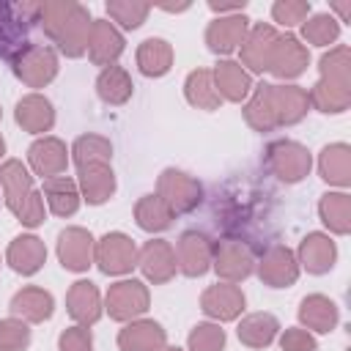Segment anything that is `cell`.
<instances>
[{"instance_id": "6da1fadb", "label": "cell", "mask_w": 351, "mask_h": 351, "mask_svg": "<svg viewBox=\"0 0 351 351\" xmlns=\"http://www.w3.org/2000/svg\"><path fill=\"white\" fill-rule=\"evenodd\" d=\"M38 22H44V30L49 38L71 58L85 52L90 16L77 3H38Z\"/></svg>"}, {"instance_id": "7a4b0ae2", "label": "cell", "mask_w": 351, "mask_h": 351, "mask_svg": "<svg viewBox=\"0 0 351 351\" xmlns=\"http://www.w3.org/2000/svg\"><path fill=\"white\" fill-rule=\"evenodd\" d=\"M321 71L324 80L315 85L310 96L324 112H340L348 104V49L337 47L335 52L324 55Z\"/></svg>"}, {"instance_id": "3957f363", "label": "cell", "mask_w": 351, "mask_h": 351, "mask_svg": "<svg viewBox=\"0 0 351 351\" xmlns=\"http://www.w3.org/2000/svg\"><path fill=\"white\" fill-rule=\"evenodd\" d=\"M0 181L5 186L8 208L25 222V225H38L44 219V203L36 192H30V176L22 167V162H5L0 167Z\"/></svg>"}, {"instance_id": "277c9868", "label": "cell", "mask_w": 351, "mask_h": 351, "mask_svg": "<svg viewBox=\"0 0 351 351\" xmlns=\"http://www.w3.org/2000/svg\"><path fill=\"white\" fill-rule=\"evenodd\" d=\"M27 22H38V3H3L0 0V58H14L27 47Z\"/></svg>"}, {"instance_id": "5b68a950", "label": "cell", "mask_w": 351, "mask_h": 351, "mask_svg": "<svg viewBox=\"0 0 351 351\" xmlns=\"http://www.w3.org/2000/svg\"><path fill=\"white\" fill-rule=\"evenodd\" d=\"M16 66V77L19 80H25L27 85H33V88H38V85H44V82H49L52 77H55V71H58V60H55V52L52 49H47V47H25L19 55H16V60H14Z\"/></svg>"}, {"instance_id": "8992f818", "label": "cell", "mask_w": 351, "mask_h": 351, "mask_svg": "<svg viewBox=\"0 0 351 351\" xmlns=\"http://www.w3.org/2000/svg\"><path fill=\"white\" fill-rule=\"evenodd\" d=\"M134 255H137L134 244L123 233H107L96 250V261H99L101 271H107V274L129 271L134 266Z\"/></svg>"}, {"instance_id": "52a82bcc", "label": "cell", "mask_w": 351, "mask_h": 351, "mask_svg": "<svg viewBox=\"0 0 351 351\" xmlns=\"http://www.w3.org/2000/svg\"><path fill=\"white\" fill-rule=\"evenodd\" d=\"M159 192H162V200L173 211H189L200 203V186L189 176L176 173V170H167L159 178Z\"/></svg>"}, {"instance_id": "ba28073f", "label": "cell", "mask_w": 351, "mask_h": 351, "mask_svg": "<svg viewBox=\"0 0 351 351\" xmlns=\"http://www.w3.org/2000/svg\"><path fill=\"white\" fill-rule=\"evenodd\" d=\"M148 307V293L137 280H123L107 291V310L112 318H132Z\"/></svg>"}, {"instance_id": "9c48e42d", "label": "cell", "mask_w": 351, "mask_h": 351, "mask_svg": "<svg viewBox=\"0 0 351 351\" xmlns=\"http://www.w3.org/2000/svg\"><path fill=\"white\" fill-rule=\"evenodd\" d=\"M88 55L93 63L104 66L110 60H115L123 49V38L121 33L107 22V19H93L90 22V30H88Z\"/></svg>"}, {"instance_id": "30bf717a", "label": "cell", "mask_w": 351, "mask_h": 351, "mask_svg": "<svg viewBox=\"0 0 351 351\" xmlns=\"http://www.w3.org/2000/svg\"><path fill=\"white\" fill-rule=\"evenodd\" d=\"M247 16L244 14H233V16H219L208 25L206 30V41L211 52H233L244 36H247Z\"/></svg>"}, {"instance_id": "8fae6325", "label": "cell", "mask_w": 351, "mask_h": 351, "mask_svg": "<svg viewBox=\"0 0 351 351\" xmlns=\"http://www.w3.org/2000/svg\"><path fill=\"white\" fill-rule=\"evenodd\" d=\"M274 44H277L274 27H269V25H255V27L244 36V41H241V58H244V63H247L252 71L269 69Z\"/></svg>"}, {"instance_id": "7c38bea8", "label": "cell", "mask_w": 351, "mask_h": 351, "mask_svg": "<svg viewBox=\"0 0 351 351\" xmlns=\"http://www.w3.org/2000/svg\"><path fill=\"white\" fill-rule=\"evenodd\" d=\"M269 162L285 181H299L310 170V154L296 143H274L269 148Z\"/></svg>"}, {"instance_id": "4fadbf2b", "label": "cell", "mask_w": 351, "mask_h": 351, "mask_svg": "<svg viewBox=\"0 0 351 351\" xmlns=\"http://www.w3.org/2000/svg\"><path fill=\"white\" fill-rule=\"evenodd\" d=\"M269 93V107L274 115V123H293L304 115L307 110V93L299 88H277V85H266Z\"/></svg>"}, {"instance_id": "5bb4252c", "label": "cell", "mask_w": 351, "mask_h": 351, "mask_svg": "<svg viewBox=\"0 0 351 351\" xmlns=\"http://www.w3.org/2000/svg\"><path fill=\"white\" fill-rule=\"evenodd\" d=\"M304 66H307V49L293 36H277L269 69L277 77H296V74H302Z\"/></svg>"}, {"instance_id": "9a60e30c", "label": "cell", "mask_w": 351, "mask_h": 351, "mask_svg": "<svg viewBox=\"0 0 351 351\" xmlns=\"http://www.w3.org/2000/svg\"><path fill=\"white\" fill-rule=\"evenodd\" d=\"M58 255H60L63 266L71 271L88 269L90 266V233H85L80 228L63 230L60 241H58Z\"/></svg>"}, {"instance_id": "2e32d148", "label": "cell", "mask_w": 351, "mask_h": 351, "mask_svg": "<svg viewBox=\"0 0 351 351\" xmlns=\"http://www.w3.org/2000/svg\"><path fill=\"white\" fill-rule=\"evenodd\" d=\"M140 266L154 282H165L176 271V252L167 241H148L140 252Z\"/></svg>"}, {"instance_id": "e0dca14e", "label": "cell", "mask_w": 351, "mask_h": 351, "mask_svg": "<svg viewBox=\"0 0 351 351\" xmlns=\"http://www.w3.org/2000/svg\"><path fill=\"white\" fill-rule=\"evenodd\" d=\"M241 307H244V296L236 285H214L203 293V310L219 321L236 318Z\"/></svg>"}, {"instance_id": "ac0fdd59", "label": "cell", "mask_w": 351, "mask_h": 351, "mask_svg": "<svg viewBox=\"0 0 351 351\" xmlns=\"http://www.w3.org/2000/svg\"><path fill=\"white\" fill-rule=\"evenodd\" d=\"M118 343L123 351H156L165 346V329L154 321H140L126 326L118 335Z\"/></svg>"}, {"instance_id": "d6986e66", "label": "cell", "mask_w": 351, "mask_h": 351, "mask_svg": "<svg viewBox=\"0 0 351 351\" xmlns=\"http://www.w3.org/2000/svg\"><path fill=\"white\" fill-rule=\"evenodd\" d=\"M178 258H181V266L189 277L195 274H203L211 263V247H208V239L200 236V233H184L181 241H178Z\"/></svg>"}, {"instance_id": "ffe728a7", "label": "cell", "mask_w": 351, "mask_h": 351, "mask_svg": "<svg viewBox=\"0 0 351 351\" xmlns=\"http://www.w3.org/2000/svg\"><path fill=\"white\" fill-rule=\"evenodd\" d=\"M44 258H47V250H44V244L36 236H19L8 247V263L16 271H22V274L38 271L41 263H44Z\"/></svg>"}, {"instance_id": "44dd1931", "label": "cell", "mask_w": 351, "mask_h": 351, "mask_svg": "<svg viewBox=\"0 0 351 351\" xmlns=\"http://www.w3.org/2000/svg\"><path fill=\"white\" fill-rule=\"evenodd\" d=\"M211 77H214L217 93L225 96V99L239 101V99L247 96V90H250V74H247L239 63H233V60L219 63V66L211 71Z\"/></svg>"}, {"instance_id": "7402d4cb", "label": "cell", "mask_w": 351, "mask_h": 351, "mask_svg": "<svg viewBox=\"0 0 351 351\" xmlns=\"http://www.w3.org/2000/svg\"><path fill=\"white\" fill-rule=\"evenodd\" d=\"M30 162H33L36 173L55 178V176L66 167V148H63V143L55 140V137L38 140V143L30 145Z\"/></svg>"}, {"instance_id": "603a6c76", "label": "cell", "mask_w": 351, "mask_h": 351, "mask_svg": "<svg viewBox=\"0 0 351 351\" xmlns=\"http://www.w3.org/2000/svg\"><path fill=\"white\" fill-rule=\"evenodd\" d=\"M261 280H266L271 288H282V285H291L296 280V263H293V255L282 247H274L263 263H261Z\"/></svg>"}, {"instance_id": "cb8c5ba5", "label": "cell", "mask_w": 351, "mask_h": 351, "mask_svg": "<svg viewBox=\"0 0 351 351\" xmlns=\"http://www.w3.org/2000/svg\"><path fill=\"white\" fill-rule=\"evenodd\" d=\"M170 63H173V49H170V44L165 38H148V41L140 44L137 66H140L143 74L159 77V74H165L170 69Z\"/></svg>"}, {"instance_id": "d4e9b609", "label": "cell", "mask_w": 351, "mask_h": 351, "mask_svg": "<svg viewBox=\"0 0 351 351\" xmlns=\"http://www.w3.org/2000/svg\"><path fill=\"white\" fill-rule=\"evenodd\" d=\"M69 313L71 318H77L80 324H93L99 318V291L93 288V282H74L69 291Z\"/></svg>"}, {"instance_id": "484cf974", "label": "cell", "mask_w": 351, "mask_h": 351, "mask_svg": "<svg viewBox=\"0 0 351 351\" xmlns=\"http://www.w3.org/2000/svg\"><path fill=\"white\" fill-rule=\"evenodd\" d=\"M16 121L30 129V132H47L55 121L52 115V104L41 96H25L19 104H16Z\"/></svg>"}, {"instance_id": "4316f807", "label": "cell", "mask_w": 351, "mask_h": 351, "mask_svg": "<svg viewBox=\"0 0 351 351\" xmlns=\"http://www.w3.org/2000/svg\"><path fill=\"white\" fill-rule=\"evenodd\" d=\"M80 181H82V189L88 195V203H101L115 189L112 170L107 165H85V167H80Z\"/></svg>"}, {"instance_id": "83f0119b", "label": "cell", "mask_w": 351, "mask_h": 351, "mask_svg": "<svg viewBox=\"0 0 351 351\" xmlns=\"http://www.w3.org/2000/svg\"><path fill=\"white\" fill-rule=\"evenodd\" d=\"M11 310L30 321H44L52 315V296L41 288H25L11 299Z\"/></svg>"}, {"instance_id": "f1b7e54d", "label": "cell", "mask_w": 351, "mask_h": 351, "mask_svg": "<svg viewBox=\"0 0 351 351\" xmlns=\"http://www.w3.org/2000/svg\"><path fill=\"white\" fill-rule=\"evenodd\" d=\"M99 96L110 104H123L132 96V80L121 66H107L96 80Z\"/></svg>"}, {"instance_id": "f546056e", "label": "cell", "mask_w": 351, "mask_h": 351, "mask_svg": "<svg viewBox=\"0 0 351 351\" xmlns=\"http://www.w3.org/2000/svg\"><path fill=\"white\" fill-rule=\"evenodd\" d=\"M302 261H304L307 271L321 274V271L332 269V263H335V244L326 236L313 233L302 241Z\"/></svg>"}, {"instance_id": "4dcf8cb0", "label": "cell", "mask_w": 351, "mask_h": 351, "mask_svg": "<svg viewBox=\"0 0 351 351\" xmlns=\"http://www.w3.org/2000/svg\"><path fill=\"white\" fill-rule=\"evenodd\" d=\"M44 192H47V200L52 206L55 214L66 217V214H74L77 206H80V195H77V186L66 178V176H55L44 184Z\"/></svg>"}, {"instance_id": "1f68e13d", "label": "cell", "mask_w": 351, "mask_h": 351, "mask_svg": "<svg viewBox=\"0 0 351 351\" xmlns=\"http://www.w3.org/2000/svg\"><path fill=\"white\" fill-rule=\"evenodd\" d=\"M299 315H302V321H304L307 326H313V329H318V332H329V329L337 324V310H335V304H332L329 299H324V296H310V299H304Z\"/></svg>"}, {"instance_id": "d6a6232c", "label": "cell", "mask_w": 351, "mask_h": 351, "mask_svg": "<svg viewBox=\"0 0 351 351\" xmlns=\"http://www.w3.org/2000/svg\"><path fill=\"white\" fill-rule=\"evenodd\" d=\"M274 332H277V321H274L271 315H266V313H255V315H250V318L239 326L241 343H247V346H252V348L269 346L271 337H274Z\"/></svg>"}, {"instance_id": "836d02e7", "label": "cell", "mask_w": 351, "mask_h": 351, "mask_svg": "<svg viewBox=\"0 0 351 351\" xmlns=\"http://www.w3.org/2000/svg\"><path fill=\"white\" fill-rule=\"evenodd\" d=\"M170 219H173V208L162 197L148 195V197H143L137 203V222H140V228H145V230H165L170 225Z\"/></svg>"}, {"instance_id": "e575fe53", "label": "cell", "mask_w": 351, "mask_h": 351, "mask_svg": "<svg viewBox=\"0 0 351 351\" xmlns=\"http://www.w3.org/2000/svg\"><path fill=\"white\" fill-rule=\"evenodd\" d=\"M186 96H189L192 104L206 107V110H214L219 104V99H222L217 93L214 82H211V71H203V69L189 74V80H186Z\"/></svg>"}, {"instance_id": "d590c367", "label": "cell", "mask_w": 351, "mask_h": 351, "mask_svg": "<svg viewBox=\"0 0 351 351\" xmlns=\"http://www.w3.org/2000/svg\"><path fill=\"white\" fill-rule=\"evenodd\" d=\"M217 271L228 280H239L250 271V258L241 244H222L217 247Z\"/></svg>"}, {"instance_id": "8d00e7d4", "label": "cell", "mask_w": 351, "mask_h": 351, "mask_svg": "<svg viewBox=\"0 0 351 351\" xmlns=\"http://www.w3.org/2000/svg\"><path fill=\"white\" fill-rule=\"evenodd\" d=\"M148 11H151L148 3H134V0H112V3H107V14L115 22H121L126 30L140 27L143 19L148 16Z\"/></svg>"}, {"instance_id": "74e56055", "label": "cell", "mask_w": 351, "mask_h": 351, "mask_svg": "<svg viewBox=\"0 0 351 351\" xmlns=\"http://www.w3.org/2000/svg\"><path fill=\"white\" fill-rule=\"evenodd\" d=\"M321 173L326 181L335 184H348V148L346 145H332L321 154Z\"/></svg>"}, {"instance_id": "f35d334b", "label": "cell", "mask_w": 351, "mask_h": 351, "mask_svg": "<svg viewBox=\"0 0 351 351\" xmlns=\"http://www.w3.org/2000/svg\"><path fill=\"white\" fill-rule=\"evenodd\" d=\"M74 159L80 167L85 165H107L110 159V145L101 140V137H80L74 143Z\"/></svg>"}, {"instance_id": "ab89813d", "label": "cell", "mask_w": 351, "mask_h": 351, "mask_svg": "<svg viewBox=\"0 0 351 351\" xmlns=\"http://www.w3.org/2000/svg\"><path fill=\"white\" fill-rule=\"evenodd\" d=\"M321 217H324V222L332 230L346 233L348 230V197L346 195H324V200H321Z\"/></svg>"}, {"instance_id": "60d3db41", "label": "cell", "mask_w": 351, "mask_h": 351, "mask_svg": "<svg viewBox=\"0 0 351 351\" xmlns=\"http://www.w3.org/2000/svg\"><path fill=\"white\" fill-rule=\"evenodd\" d=\"M337 33H340L337 19H332L329 14H318V16H313L310 22H304V38L313 41V44H321V47H324V44L335 41Z\"/></svg>"}, {"instance_id": "b9f144b4", "label": "cell", "mask_w": 351, "mask_h": 351, "mask_svg": "<svg viewBox=\"0 0 351 351\" xmlns=\"http://www.w3.org/2000/svg\"><path fill=\"white\" fill-rule=\"evenodd\" d=\"M225 346V332L214 324H200L189 335V348L192 351H219Z\"/></svg>"}, {"instance_id": "7bdbcfd3", "label": "cell", "mask_w": 351, "mask_h": 351, "mask_svg": "<svg viewBox=\"0 0 351 351\" xmlns=\"http://www.w3.org/2000/svg\"><path fill=\"white\" fill-rule=\"evenodd\" d=\"M30 340V332L22 321H3L0 324V351H22Z\"/></svg>"}, {"instance_id": "ee69618b", "label": "cell", "mask_w": 351, "mask_h": 351, "mask_svg": "<svg viewBox=\"0 0 351 351\" xmlns=\"http://www.w3.org/2000/svg\"><path fill=\"white\" fill-rule=\"evenodd\" d=\"M307 14H310V3H304V0H296V3L285 0V3H274V5H271L274 22H280V25H285V27L304 22Z\"/></svg>"}, {"instance_id": "f6af8a7d", "label": "cell", "mask_w": 351, "mask_h": 351, "mask_svg": "<svg viewBox=\"0 0 351 351\" xmlns=\"http://www.w3.org/2000/svg\"><path fill=\"white\" fill-rule=\"evenodd\" d=\"M60 351H90V332L85 326H71L60 335Z\"/></svg>"}, {"instance_id": "bcb514c9", "label": "cell", "mask_w": 351, "mask_h": 351, "mask_svg": "<svg viewBox=\"0 0 351 351\" xmlns=\"http://www.w3.org/2000/svg\"><path fill=\"white\" fill-rule=\"evenodd\" d=\"M282 351H315V340L302 329H288L282 335Z\"/></svg>"}, {"instance_id": "7dc6e473", "label": "cell", "mask_w": 351, "mask_h": 351, "mask_svg": "<svg viewBox=\"0 0 351 351\" xmlns=\"http://www.w3.org/2000/svg\"><path fill=\"white\" fill-rule=\"evenodd\" d=\"M335 8L340 11V16H343V19H348V11H351V5H348V3H337Z\"/></svg>"}, {"instance_id": "c3c4849f", "label": "cell", "mask_w": 351, "mask_h": 351, "mask_svg": "<svg viewBox=\"0 0 351 351\" xmlns=\"http://www.w3.org/2000/svg\"><path fill=\"white\" fill-rule=\"evenodd\" d=\"M3 148H5V145H3V137H0V156H3Z\"/></svg>"}, {"instance_id": "681fc988", "label": "cell", "mask_w": 351, "mask_h": 351, "mask_svg": "<svg viewBox=\"0 0 351 351\" xmlns=\"http://www.w3.org/2000/svg\"><path fill=\"white\" fill-rule=\"evenodd\" d=\"M165 351H178V348H165Z\"/></svg>"}]
</instances>
